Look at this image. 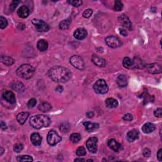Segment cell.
I'll return each mask as SVG.
<instances>
[{"label":"cell","mask_w":162,"mask_h":162,"mask_svg":"<svg viewBox=\"0 0 162 162\" xmlns=\"http://www.w3.org/2000/svg\"><path fill=\"white\" fill-rule=\"evenodd\" d=\"M98 138L97 137H91L86 141V146L88 150L92 153H96L98 151Z\"/></svg>","instance_id":"9c48e42d"},{"label":"cell","mask_w":162,"mask_h":162,"mask_svg":"<svg viewBox=\"0 0 162 162\" xmlns=\"http://www.w3.org/2000/svg\"><path fill=\"white\" fill-rule=\"evenodd\" d=\"M36 103H37L36 99H34V98H32V99H30V100L28 102V103H27V106H28L29 108H32L36 106Z\"/></svg>","instance_id":"8d00e7d4"},{"label":"cell","mask_w":162,"mask_h":162,"mask_svg":"<svg viewBox=\"0 0 162 162\" xmlns=\"http://www.w3.org/2000/svg\"><path fill=\"white\" fill-rule=\"evenodd\" d=\"M35 72L34 68L29 64H23L20 66L16 71L17 75L23 79H29L33 76Z\"/></svg>","instance_id":"3957f363"},{"label":"cell","mask_w":162,"mask_h":162,"mask_svg":"<svg viewBox=\"0 0 162 162\" xmlns=\"http://www.w3.org/2000/svg\"><path fill=\"white\" fill-rule=\"evenodd\" d=\"M85 161L84 159H82V158H77V159H75V161Z\"/></svg>","instance_id":"681fc988"},{"label":"cell","mask_w":162,"mask_h":162,"mask_svg":"<svg viewBox=\"0 0 162 162\" xmlns=\"http://www.w3.org/2000/svg\"><path fill=\"white\" fill-rule=\"evenodd\" d=\"M123 66L128 68V69H131V68H134V61L133 60L130 59L129 57H125L123 60Z\"/></svg>","instance_id":"cb8c5ba5"},{"label":"cell","mask_w":162,"mask_h":162,"mask_svg":"<svg viewBox=\"0 0 162 162\" xmlns=\"http://www.w3.org/2000/svg\"><path fill=\"white\" fill-rule=\"evenodd\" d=\"M123 5L122 1H115L114 5V9L117 12H120L123 9Z\"/></svg>","instance_id":"d6a6232c"},{"label":"cell","mask_w":162,"mask_h":162,"mask_svg":"<svg viewBox=\"0 0 162 162\" xmlns=\"http://www.w3.org/2000/svg\"><path fill=\"white\" fill-rule=\"evenodd\" d=\"M139 135V132L138 130L136 129L131 130L127 134V139L130 143L133 142V141L138 139Z\"/></svg>","instance_id":"9a60e30c"},{"label":"cell","mask_w":162,"mask_h":162,"mask_svg":"<svg viewBox=\"0 0 162 162\" xmlns=\"http://www.w3.org/2000/svg\"><path fill=\"white\" fill-rule=\"evenodd\" d=\"M56 91H58V92L61 93V92H62V91H63V88L61 85H58V87L56 88Z\"/></svg>","instance_id":"bcb514c9"},{"label":"cell","mask_w":162,"mask_h":162,"mask_svg":"<svg viewBox=\"0 0 162 162\" xmlns=\"http://www.w3.org/2000/svg\"><path fill=\"white\" fill-rule=\"evenodd\" d=\"M143 155L145 157H149L151 155V150L148 148H145L143 151Z\"/></svg>","instance_id":"7bdbcfd3"},{"label":"cell","mask_w":162,"mask_h":162,"mask_svg":"<svg viewBox=\"0 0 162 162\" xmlns=\"http://www.w3.org/2000/svg\"><path fill=\"white\" fill-rule=\"evenodd\" d=\"M70 62L75 68H77V69L83 70L84 68V61L83 59L81 57L78 56V55L72 56L70 58Z\"/></svg>","instance_id":"52a82bcc"},{"label":"cell","mask_w":162,"mask_h":162,"mask_svg":"<svg viewBox=\"0 0 162 162\" xmlns=\"http://www.w3.org/2000/svg\"><path fill=\"white\" fill-rule=\"evenodd\" d=\"M8 26V21L6 19L2 16L0 17V28L1 29H5Z\"/></svg>","instance_id":"836d02e7"},{"label":"cell","mask_w":162,"mask_h":162,"mask_svg":"<svg viewBox=\"0 0 162 162\" xmlns=\"http://www.w3.org/2000/svg\"><path fill=\"white\" fill-rule=\"evenodd\" d=\"M19 3H20L19 1H13L12 3V4L10 5V8L12 9V11H13V10H14V9L17 7V5H18V4H19Z\"/></svg>","instance_id":"b9f144b4"},{"label":"cell","mask_w":162,"mask_h":162,"mask_svg":"<svg viewBox=\"0 0 162 162\" xmlns=\"http://www.w3.org/2000/svg\"><path fill=\"white\" fill-rule=\"evenodd\" d=\"M86 115H87L88 118H92V117L94 116V113L92 112H88L86 113Z\"/></svg>","instance_id":"c3c4849f"},{"label":"cell","mask_w":162,"mask_h":162,"mask_svg":"<svg viewBox=\"0 0 162 162\" xmlns=\"http://www.w3.org/2000/svg\"><path fill=\"white\" fill-rule=\"evenodd\" d=\"M134 61V68H141L143 67V62L139 58H135Z\"/></svg>","instance_id":"4dcf8cb0"},{"label":"cell","mask_w":162,"mask_h":162,"mask_svg":"<svg viewBox=\"0 0 162 162\" xmlns=\"http://www.w3.org/2000/svg\"><path fill=\"white\" fill-rule=\"evenodd\" d=\"M71 23H72V20L70 18L62 20L59 24V28L61 30L67 29L71 25Z\"/></svg>","instance_id":"484cf974"},{"label":"cell","mask_w":162,"mask_h":162,"mask_svg":"<svg viewBox=\"0 0 162 162\" xmlns=\"http://www.w3.org/2000/svg\"><path fill=\"white\" fill-rule=\"evenodd\" d=\"M3 98H4L5 100L7 102L11 103V104H14L16 102V99L14 93L12 91H6L3 94Z\"/></svg>","instance_id":"4fadbf2b"},{"label":"cell","mask_w":162,"mask_h":162,"mask_svg":"<svg viewBox=\"0 0 162 162\" xmlns=\"http://www.w3.org/2000/svg\"><path fill=\"white\" fill-rule=\"evenodd\" d=\"M37 49L41 51H46L48 48V43L47 41L44 39H41L37 42Z\"/></svg>","instance_id":"603a6c76"},{"label":"cell","mask_w":162,"mask_h":162,"mask_svg":"<svg viewBox=\"0 0 162 162\" xmlns=\"http://www.w3.org/2000/svg\"><path fill=\"white\" fill-rule=\"evenodd\" d=\"M161 153H162V150L160 149L159 151H158V153H157V158L158 159V160L159 161H162V154H161Z\"/></svg>","instance_id":"f6af8a7d"},{"label":"cell","mask_w":162,"mask_h":162,"mask_svg":"<svg viewBox=\"0 0 162 162\" xmlns=\"http://www.w3.org/2000/svg\"><path fill=\"white\" fill-rule=\"evenodd\" d=\"M30 13V10L29 8L26 6H22L19 8L18 11H17V14L18 15L21 17V18L25 19L27 18L29 16Z\"/></svg>","instance_id":"2e32d148"},{"label":"cell","mask_w":162,"mask_h":162,"mask_svg":"<svg viewBox=\"0 0 162 162\" xmlns=\"http://www.w3.org/2000/svg\"><path fill=\"white\" fill-rule=\"evenodd\" d=\"M32 22L38 32H47L50 29L49 25L42 20L34 19L32 20Z\"/></svg>","instance_id":"8992f818"},{"label":"cell","mask_w":162,"mask_h":162,"mask_svg":"<svg viewBox=\"0 0 162 162\" xmlns=\"http://www.w3.org/2000/svg\"><path fill=\"white\" fill-rule=\"evenodd\" d=\"M17 160L19 161H32L33 158L29 155H22L17 157Z\"/></svg>","instance_id":"1f68e13d"},{"label":"cell","mask_w":162,"mask_h":162,"mask_svg":"<svg viewBox=\"0 0 162 162\" xmlns=\"http://www.w3.org/2000/svg\"><path fill=\"white\" fill-rule=\"evenodd\" d=\"M123 119L124 120H126V121H131L133 119V117L130 113H127V114L123 116Z\"/></svg>","instance_id":"60d3db41"},{"label":"cell","mask_w":162,"mask_h":162,"mask_svg":"<svg viewBox=\"0 0 162 162\" xmlns=\"http://www.w3.org/2000/svg\"><path fill=\"white\" fill-rule=\"evenodd\" d=\"M87 161H92L93 160H87Z\"/></svg>","instance_id":"816d5d0a"},{"label":"cell","mask_w":162,"mask_h":162,"mask_svg":"<svg viewBox=\"0 0 162 162\" xmlns=\"http://www.w3.org/2000/svg\"><path fill=\"white\" fill-rule=\"evenodd\" d=\"M108 146L115 152H119L122 150V145L114 139H110L108 142Z\"/></svg>","instance_id":"5bb4252c"},{"label":"cell","mask_w":162,"mask_h":162,"mask_svg":"<svg viewBox=\"0 0 162 162\" xmlns=\"http://www.w3.org/2000/svg\"><path fill=\"white\" fill-rule=\"evenodd\" d=\"M68 3H69L70 5L75 6V7H78V6H80L82 4V1H75V0H72V1H68Z\"/></svg>","instance_id":"d590c367"},{"label":"cell","mask_w":162,"mask_h":162,"mask_svg":"<svg viewBox=\"0 0 162 162\" xmlns=\"http://www.w3.org/2000/svg\"><path fill=\"white\" fill-rule=\"evenodd\" d=\"M29 113L28 112H21L17 116V120L20 124H23L28 119Z\"/></svg>","instance_id":"44dd1931"},{"label":"cell","mask_w":162,"mask_h":162,"mask_svg":"<svg viewBox=\"0 0 162 162\" xmlns=\"http://www.w3.org/2000/svg\"><path fill=\"white\" fill-rule=\"evenodd\" d=\"M23 148V146L22 144H16L13 147V150H14L16 153H20Z\"/></svg>","instance_id":"74e56055"},{"label":"cell","mask_w":162,"mask_h":162,"mask_svg":"<svg viewBox=\"0 0 162 162\" xmlns=\"http://www.w3.org/2000/svg\"><path fill=\"white\" fill-rule=\"evenodd\" d=\"M30 140L34 146H40L42 141V137L38 133H33L30 136Z\"/></svg>","instance_id":"d6986e66"},{"label":"cell","mask_w":162,"mask_h":162,"mask_svg":"<svg viewBox=\"0 0 162 162\" xmlns=\"http://www.w3.org/2000/svg\"><path fill=\"white\" fill-rule=\"evenodd\" d=\"M119 22L121 24L122 26L124 28L128 29L129 30H132V24L130 22L129 17L125 14H122L119 17Z\"/></svg>","instance_id":"30bf717a"},{"label":"cell","mask_w":162,"mask_h":162,"mask_svg":"<svg viewBox=\"0 0 162 162\" xmlns=\"http://www.w3.org/2000/svg\"><path fill=\"white\" fill-rule=\"evenodd\" d=\"M76 154L79 156H82L86 154V151L85 149L82 146L79 147L76 151Z\"/></svg>","instance_id":"e575fe53"},{"label":"cell","mask_w":162,"mask_h":162,"mask_svg":"<svg viewBox=\"0 0 162 162\" xmlns=\"http://www.w3.org/2000/svg\"><path fill=\"white\" fill-rule=\"evenodd\" d=\"M50 78L57 82H66L72 77V73L68 68L62 66H54L48 71Z\"/></svg>","instance_id":"6da1fadb"},{"label":"cell","mask_w":162,"mask_h":162,"mask_svg":"<svg viewBox=\"0 0 162 162\" xmlns=\"http://www.w3.org/2000/svg\"><path fill=\"white\" fill-rule=\"evenodd\" d=\"M38 108L40 111L43 112H47L51 110V106L47 102H43L39 105Z\"/></svg>","instance_id":"f1b7e54d"},{"label":"cell","mask_w":162,"mask_h":162,"mask_svg":"<svg viewBox=\"0 0 162 162\" xmlns=\"http://www.w3.org/2000/svg\"><path fill=\"white\" fill-rule=\"evenodd\" d=\"M3 152H4V149H3V148L1 147V155L3 154Z\"/></svg>","instance_id":"f907efd6"},{"label":"cell","mask_w":162,"mask_h":162,"mask_svg":"<svg viewBox=\"0 0 162 162\" xmlns=\"http://www.w3.org/2000/svg\"><path fill=\"white\" fill-rule=\"evenodd\" d=\"M146 69L150 74H160L161 72V66L160 64L156 63H150L146 65Z\"/></svg>","instance_id":"8fae6325"},{"label":"cell","mask_w":162,"mask_h":162,"mask_svg":"<svg viewBox=\"0 0 162 162\" xmlns=\"http://www.w3.org/2000/svg\"><path fill=\"white\" fill-rule=\"evenodd\" d=\"M92 10L91 9H88L84 12L82 15H83L84 18L88 19L92 15Z\"/></svg>","instance_id":"f35d334b"},{"label":"cell","mask_w":162,"mask_h":162,"mask_svg":"<svg viewBox=\"0 0 162 162\" xmlns=\"http://www.w3.org/2000/svg\"><path fill=\"white\" fill-rule=\"evenodd\" d=\"M106 43L107 45L112 48H117L122 46V43L121 42L118 37L115 36H108L106 37Z\"/></svg>","instance_id":"ba28073f"},{"label":"cell","mask_w":162,"mask_h":162,"mask_svg":"<svg viewBox=\"0 0 162 162\" xmlns=\"http://www.w3.org/2000/svg\"><path fill=\"white\" fill-rule=\"evenodd\" d=\"M106 106L110 108H117L119 105V102L114 98H108L106 100Z\"/></svg>","instance_id":"d4e9b609"},{"label":"cell","mask_w":162,"mask_h":162,"mask_svg":"<svg viewBox=\"0 0 162 162\" xmlns=\"http://www.w3.org/2000/svg\"><path fill=\"white\" fill-rule=\"evenodd\" d=\"M94 91L98 94H103L108 91V86L106 82L103 79H99V80L96 82V83L93 86Z\"/></svg>","instance_id":"277c9868"},{"label":"cell","mask_w":162,"mask_h":162,"mask_svg":"<svg viewBox=\"0 0 162 162\" xmlns=\"http://www.w3.org/2000/svg\"><path fill=\"white\" fill-rule=\"evenodd\" d=\"M61 141V137L58 135V133L53 130H51L48 132L47 136L48 143L50 146H55Z\"/></svg>","instance_id":"5b68a950"},{"label":"cell","mask_w":162,"mask_h":162,"mask_svg":"<svg viewBox=\"0 0 162 162\" xmlns=\"http://www.w3.org/2000/svg\"><path fill=\"white\" fill-rule=\"evenodd\" d=\"M70 139L73 143H77L81 139V136L78 133H73L71 134Z\"/></svg>","instance_id":"f546056e"},{"label":"cell","mask_w":162,"mask_h":162,"mask_svg":"<svg viewBox=\"0 0 162 162\" xmlns=\"http://www.w3.org/2000/svg\"><path fill=\"white\" fill-rule=\"evenodd\" d=\"M88 35L87 30L83 28H79L75 30L74 36L78 40H82L85 39Z\"/></svg>","instance_id":"7c38bea8"},{"label":"cell","mask_w":162,"mask_h":162,"mask_svg":"<svg viewBox=\"0 0 162 162\" xmlns=\"http://www.w3.org/2000/svg\"><path fill=\"white\" fill-rule=\"evenodd\" d=\"M1 61L3 63L7 65V66H10L14 63V60L12 58L8 56H4V55H2L1 57Z\"/></svg>","instance_id":"83f0119b"},{"label":"cell","mask_w":162,"mask_h":162,"mask_svg":"<svg viewBox=\"0 0 162 162\" xmlns=\"http://www.w3.org/2000/svg\"><path fill=\"white\" fill-rule=\"evenodd\" d=\"M119 32H120V34H121V35H122L123 36L126 37V36H127V35H128V34H127V31L125 29H119Z\"/></svg>","instance_id":"ee69618b"},{"label":"cell","mask_w":162,"mask_h":162,"mask_svg":"<svg viewBox=\"0 0 162 162\" xmlns=\"http://www.w3.org/2000/svg\"><path fill=\"white\" fill-rule=\"evenodd\" d=\"M154 115L155 117L161 118V117H162V110H161V108H158L156 110H154Z\"/></svg>","instance_id":"ab89813d"},{"label":"cell","mask_w":162,"mask_h":162,"mask_svg":"<svg viewBox=\"0 0 162 162\" xmlns=\"http://www.w3.org/2000/svg\"><path fill=\"white\" fill-rule=\"evenodd\" d=\"M12 88L13 89L17 91V92H23L24 90H25V87L24 85L21 82H13V83L12 84Z\"/></svg>","instance_id":"4316f807"},{"label":"cell","mask_w":162,"mask_h":162,"mask_svg":"<svg viewBox=\"0 0 162 162\" xmlns=\"http://www.w3.org/2000/svg\"><path fill=\"white\" fill-rule=\"evenodd\" d=\"M51 123V120L49 117L44 115H36L30 117V125L33 128L39 129L43 127H47Z\"/></svg>","instance_id":"7a4b0ae2"},{"label":"cell","mask_w":162,"mask_h":162,"mask_svg":"<svg viewBox=\"0 0 162 162\" xmlns=\"http://www.w3.org/2000/svg\"><path fill=\"white\" fill-rule=\"evenodd\" d=\"M84 125L85 127V129L89 132H92L96 130L99 127V124L96 123H92L91 122H84Z\"/></svg>","instance_id":"7402d4cb"},{"label":"cell","mask_w":162,"mask_h":162,"mask_svg":"<svg viewBox=\"0 0 162 162\" xmlns=\"http://www.w3.org/2000/svg\"><path fill=\"white\" fill-rule=\"evenodd\" d=\"M92 61L93 62V63L96 65V66L98 67H105L106 65V61L105 60L103 59V58L99 57L97 55H92Z\"/></svg>","instance_id":"e0dca14e"},{"label":"cell","mask_w":162,"mask_h":162,"mask_svg":"<svg viewBox=\"0 0 162 162\" xmlns=\"http://www.w3.org/2000/svg\"><path fill=\"white\" fill-rule=\"evenodd\" d=\"M1 129L3 130H5V129H7V127H6V123L3 121L1 122Z\"/></svg>","instance_id":"7dc6e473"},{"label":"cell","mask_w":162,"mask_h":162,"mask_svg":"<svg viewBox=\"0 0 162 162\" xmlns=\"http://www.w3.org/2000/svg\"><path fill=\"white\" fill-rule=\"evenodd\" d=\"M117 83L120 88H125L127 86L128 81H127V78L125 75L121 74L118 76L117 79Z\"/></svg>","instance_id":"ac0fdd59"},{"label":"cell","mask_w":162,"mask_h":162,"mask_svg":"<svg viewBox=\"0 0 162 162\" xmlns=\"http://www.w3.org/2000/svg\"><path fill=\"white\" fill-rule=\"evenodd\" d=\"M155 130V126L153 123L150 122H147L142 127V130L144 133L150 134L153 132Z\"/></svg>","instance_id":"ffe728a7"}]
</instances>
